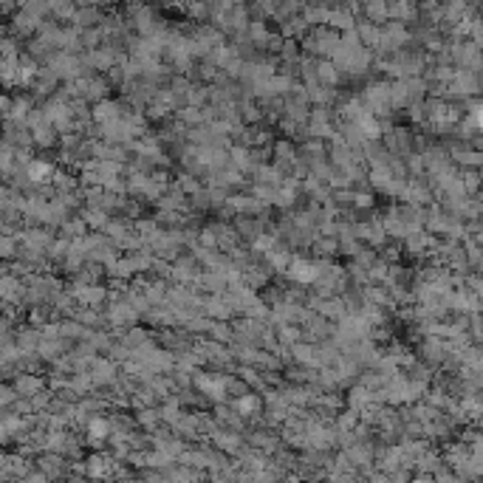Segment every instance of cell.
<instances>
[{
    "label": "cell",
    "mask_w": 483,
    "mask_h": 483,
    "mask_svg": "<svg viewBox=\"0 0 483 483\" xmlns=\"http://www.w3.org/2000/svg\"><path fill=\"white\" fill-rule=\"evenodd\" d=\"M291 274L297 277V280H305V283H308V280L317 277V269H314L311 263H294V266H291Z\"/></svg>",
    "instance_id": "cell-1"
}]
</instances>
